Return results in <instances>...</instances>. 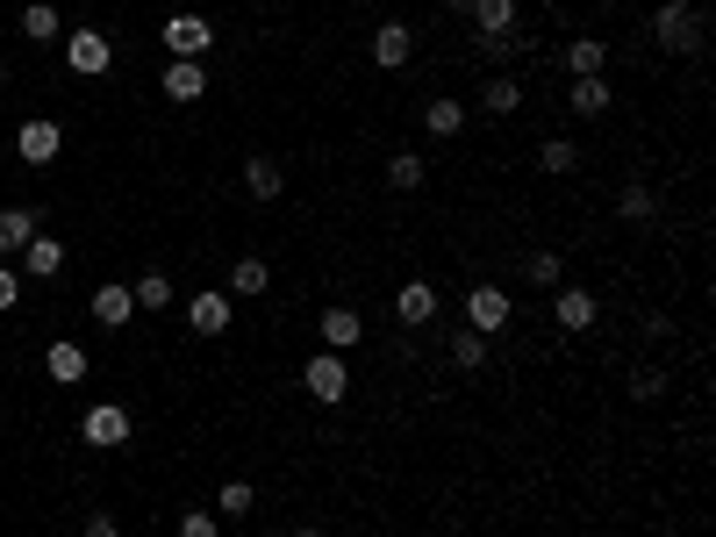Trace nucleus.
Segmentation results:
<instances>
[{"label":"nucleus","instance_id":"1","mask_svg":"<svg viewBox=\"0 0 716 537\" xmlns=\"http://www.w3.org/2000/svg\"><path fill=\"white\" fill-rule=\"evenodd\" d=\"M702 36H709V22L695 15V0H659V15H652V43L674 58H695Z\"/></svg>","mask_w":716,"mask_h":537},{"label":"nucleus","instance_id":"2","mask_svg":"<svg viewBox=\"0 0 716 537\" xmlns=\"http://www.w3.org/2000/svg\"><path fill=\"white\" fill-rule=\"evenodd\" d=\"M158 43H165L172 58H187V65H201V58L215 51V22H208V15H172L165 29H158Z\"/></svg>","mask_w":716,"mask_h":537},{"label":"nucleus","instance_id":"3","mask_svg":"<svg viewBox=\"0 0 716 537\" xmlns=\"http://www.w3.org/2000/svg\"><path fill=\"white\" fill-rule=\"evenodd\" d=\"M301 387H308V401H323V409H337V401L351 395V373H344V351H316V359L301 365Z\"/></svg>","mask_w":716,"mask_h":537},{"label":"nucleus","instance_id":"4","mask_svg":"<svg viewBox=\"0 0 716 537\" xmlns=\"http://www.w3.org/2000/svg\"><path fill=\"white\" fill-rule=\"evenodd\" d=\"M509 315H516V301L502 295L495 279H480L473 295H466V329H480V337H502V329H509Z\"/></svg>","mask_w":716,"mask_h":537},{"label":"nucleus","instance_id":"5","mask_svg":"<svg viewBox=\"0 0 716 537\" xmlns=\"http://www.w3.org/2000/svg\"><path fill=\"white\" fill-rule=\"evenodd\" d=\"M58 151H65V129H58L51 115H29V122L15 129V158H22V165H36V173H44Z\"/></svg>","mask_w":716,"mask_h":537},{"label":"nucleus","instance_id":"6","mask_svg":"<svg viewBox=\"0 0 716 537\" xmlns=\"http://www.w3.org/2000/svg\"><path fill=\"white\" fill-rule=\"evenodd\" d=\"M79 437H86V445H101V451L129 445V409H115V401H94V409L79 416Z\"/></svg>","mask_w":716,"mask_h":537},{"label":"nucleus","instance_id":"7","mask_svg":"<svg viewBox=\"0 0 716 537\" xmlns=\"http://www.w3.org/2000/svg\"><path fill=\"white\" fill-rule=\"evenodd\" d=\"M65 65L94 79V72H108V65H115V43H108L101 29H65Z\"/></svg>","mask_w":716,"mask_h":537},{"label":"nucleus","instance_id":"8","mask_svg":"<svg viewBox=\"0 0 716 537\" xmlns=\"http://www.w3.org/2000/svg\"><path fill=\"white\" fill-rule=\"evenodd\" d=\"M409 58H416V29H409V22H380V29H373V65L402 72Z\"/></svg>","mask_w":716,"mask_h":537},{"label":"nucleus","instance_id":"9","mask_svg":"<svg viewBox=\"0 0 716 537\" xmlns=\"http://www.w3.org/2000/svg\"><path fill=\"white\" fill-rule=\"evenodd\" d=\"M15 273H22V279H58V273H65V243L36 229V237L22 243V265H15Z\"/></svg>","mask_w":716,"mask_h":537},{"label":"nucleus","instance_id":"10","mask_svg":"<svg viewBox=\"0 0 716 537\" xmlns=\"http://www.w3.org/2000/svg\"><path fill=\"white\" fill-rule=\"evenodd\" d=\"M552 315H559V329H595V315H602V301L588 295V287H552Z\"/></svg>","mask_w":716,"mask_h":537},{"label":"nucleus","instance_id":"11","mask_svg":"<svg viewBox=\"0 0 716 537\" xmlns=\"http://www.w3.org/2000/svg\"><path fill=\"white\" fill-rule=\"evenodd\" d=\"M187 323H194V337H222V329H230V295H222V287L194 295L187 301Z\"/></svg>","mask_w":716,"mask_h":537},{"label":"nucleus","instance_id":"12","mask_svg":"<svg viewBox=\"0 0 716 537\" xmlns=\"http://www.w3.org/2000/svg\"><path fill=\"white\" fill-rule=\"evenodd\" d=\"M466 15H473L480 43H495V36H516V0H473Z\"/></svg>","mask_w":716,"mask_h":537},{"label":"nucleus","instance_id":"13","mask_svg":"<svg viewBox=\"0 0 716 537\" xmlns=\"http://www.w3.org/2000/svg\"><path fill=\"white\" fill-rule=\"evenodd\" d=\"M158 87H165V101H201V93H208V65H187V58H172Z\"/></svg>","mask_w":716,"mask_h":537},{"label":"nucleus","instance_id":"14","mask_svg":"<svg viewBox=\"0 0 716 537\" xmlns=\"http://www.w3.org/2000/svg\"><path fill=\"white\" fill-rule=\"evenodd\" d=\"M44 373H51L58 387H72V380H86V351L72 345V337H58V345H44Z\"/></svg>","mask_w":716,"mask_h":537},{"label":"nucleus","instance_id":"15","mask_svg":"<svg viewBox=\"0 0 716 537\" xmlns=\"http://www.w3.org/2000/svg\"><path fill=\"white\" fill-rule=\"evenodd\" d=\"M22 36H29V43H65V15H58L51 0H29V8H22Z\"/></svg>","mask_w":716,"mask_h":537},{"label":"nucleus","instance_id":"16","mask_svg":"<svg viewBox=\"0 0 716 537\" xmlns=\"http://www.w3.org/2000/svg\"><path fill=\"white\" fill-rule=\"evenodd\" d=\"M129 315H137V295H129V287H115V279H108V287H94V323L122 329Z\"/></svg>","mask_w":716,"mask_h":537},{"label":"nucleus","instance_id":"17","mask_svg":"<svg viewBox=\"0 0 716 537\" xmlns=\"http://www.w3.org/2000/svg\"><path fill=\"white\" fill-rule=\"evenodd\" d=\"M394 315H402L409 329H423L430 315H437V295H430V279H409V287L394 295Z\"/></svg>","mask_w":716,"mask_h":537},{"label":"nucleus","instance_id":"18","mask_svg":"<svg viewBox=\"0 0 716 537\" xmlns=\"http://www.w3.org/2000/svg\"><path fill=\"white\" fill-rule=\"evenodd\" d=\"M602 65H609V43H602V36H573V43H566V72H573V79H595Z\"/></svg>","mask_w":716,"mask_h":537},{"label":"nucleus","instance_id":"19","mask_svg":"<svg viewBox=\"0 0 716 537\" xmlns=\"http://www.w3.org/2000/svg\"><path fill=\"white\" fill-rule=\"evenodd\" d=\"M358 337H366L358 309H323V351H351Z\"/></svg>","mask_w":716,"mask_h":537},{"label":"nucleus","instance_id":"20","mask_svg":"<svg viewBox=\"0 0 716 537\" xmlns=\"http://www.w3.org/2000/svg\"><path fill=\"white\" fill-rule=\"evenodd\" d=\"M29 237H36V209H0V259H22Z\"/></svg>","mask_w":716,"mask_h":537},{"label":"nucleus","instance_id":"21","mask_svg":"<svg viewBox=\"0 0 716 537\" xmlns=\"http://www.w3.org/2000/svg\"><path fill=\"white\" fill-rule=\"evenodd\" d=\"M244 187H251L258 201H280V187H287V173H280V158H244Z\"/></svg>","mask_w":716,"mask_h":537},{"label":"nucleus","instance_id":"22","mask_svg":"<svg viewBox=\"0 0 716 537\" xmlns=\"http://www.w3.org/2000/svg\"><path fill=\"white\" fill-rule=\"evenodd\" d=\"M516 108H523V87H516L509 72H495V79L480 87V115H516Z\"/></svg>","mask_w":716,"mask_h":537},{"label":"nucleus","instance_id":"23","mask_svg":"<svg viewBox=\"0 0 716 537\" xmlns=\"http://www.w3.org/2000/svg\"><path fill=\"white\" fill-rule=\"evenodd\" d=\"M609 101H616L609 79L595 72V79H573V101H566V108H573V115H609Z\"/></svg>","mask_w":716,"mask_h":537},{"label":"nucleus","instance_id":"24","mask_svg":"<svg viewBox=\"0 0 716 537\" xmlns=\"http://www.w3.org/2000/svg\"><path fill=\"white\" fill-rule=\"evenodd\" d=\"M266 287H273V265H266V259H237V265H230V295H266Z\"/></svg>","mask_w":716,"mask_h":537},{"label":"nucleus","instance_id":"25","mask_svg":"<svg viewBox=\"0 0 716 537\" xmlns=\"http://www.w3.org/2000/svg\"><path fill=\"white\" fill-rule=\"evenodd\" d=\"M423 129H430V137H459V129H466V101H430Z\"/></svg>","mask_w":716,"mask_h":537},{"label":"nucleus","instance_id":"26","mask_svg":"<svg viewBox=\"0 0 716 537\" xmlns=\"http://www.w3.org/2000/svg\"><path fill=\"white\" fill-rule=\"evenodd\" d=\"M538 165H545L552 179L573 173V165H580V143H573V137H545V143H538Z\"/></svg>","mask_w":716,"mask_h":537},{"label":"nucleus","instance_id":"27","mask_svg":"<svg viewBox=\"0 0 716 537\" xmlns=\"http://www.w3.org/2000/svg\"><path fill=\"white\" fill-rule=\"evenodd\" d=\"M387 187L394 193H416V187H423V158H416V151H394L387 158Z\"/></svg>","mask_w":716,"mask_h":537},{"label":"nucleus","instance_id":"28","mask_svg":"<svg viewBox=\"0 0 716 537\" xmlns=\"http://www.w3.org/2000/svg\"><path fill=\"white\" fill-rule=\"evenodd\" d=\"M251 509H258L251 480H222V487H215V516H251Z\"/></svg>","mask_w":716,"mask_h":537},{"label":"nucleus","instance_id":"29","mask_svg":"<svg viewBox=\"0 0 716 537\" xmlns=\"http://www.w3.org/2000/svg\"><path fill=\"white\" fill-rule=\"evenodd\" d=\"M129 295H137V309H158V315H165V309H172V279H165V273H137V287H129Z\"/></svg>","mask_w":716,"mask_h":537},{"label":"nucleus","instance_id":"30","mask_svg":"<svg viewBox=\"0 0 716 537\" xmlns=\"http://www.w3.org/2000/svg\"><path fill=\"white\" fill-rule=\"evenodd\" d=\"M559 273H566L559 251H530V259H523V279H530V287H545V295L559 287Z\"/></svg>","mask_w":716,"mask_h":537},{"label":"nucleus","instance_id":"31","mask_svg":"<svg viewBox=\"0 0 716 537\" xmlns=\"http://www.w3.org/2000/svg\"><path fill=\"white\" fill-rule=\"evenodd\" d=\"M480 359H487V337H480V329H452V365H459V373H473Z\"/></svg>","mask_w":716,"mask_h":537},{"label":"nucleus","instance_id":"32","mask_svg":"<svg viewBox=\"0 0 716 537\" xmlns=\"http://www.w3.org/2000/svg\"><path fill=\"white\" fill-rule=\"evenodd\" d=\"M616 215L645 229V223H652V187H624V193H616Z\"/></svg>","mask_w":716,"mask_h":537},{"label":"nucleus","instance_id":"33","mask_svg":"<svg viewBox=\"0 0 716 537\" xmlns=\"http://www.w3.org/2000/svg\"><path fill=\"white\" fill-rule=\"evenodd\" d=\"M666 387H674V380H666L659 365H638V373H631V401H659Z\"/></svg>","mask_w":716,"mask_h":537},{"label":"nucleus","instance_id":"34","mask_svg":"<svg viewBox=\"0 0 716 537\" xmlns=\"http://www.w3.org/2000/svg\"><path fill=\"white\" fill-rule=\"evenodd\" d=\"M180 537H222L215 530V509H187V516H180Z\"/></svg>","mask_w":716,"mask_h":537},{"label":"nucleus","instance_id":"35","mask_svg":"<svg viewBox=\"0 0 716 537\" xmlns=\"http://www.w3.org/2000/svg\"><path fill=\"white\" fill-rule=\"evenodd\" d=\"M15 301H22V273H15V265H0V315L15 309Z\"/></svg>","mask_w":716,"mask_h":537},{"label":"nucleus","instance_id":"36","mask_svg":"<svg viewBox=\"0 0 716 537\" xmlns=\"http://www.w3.org/2000/svg\"><path fill=\"white\" fill-rule=\"evenodd\" d=\"M86 537H122V523H115V516L101 509V516H86Z\"/></svg>","mask_w":716,"mask_h":537},{"label":"nucleus","instance_id":"37","mask_svg":"<svg viewBox=\"0 0 716 537\" xmlns=\"http://www.w3.org/2000/svg\"><path fill=\"white\" fill-rule=\"evenodd\" d=\"M287 537H323V530H316V523H294V530Z\"/></svg>","mask_w":716,"mask_h":537},{"label":"nucleus","instance_id":"38","mask_svg":"<svg viewBox=\"0 0 716 537\" xmlns=\"http://www.w3.org/2000/svg\"><path fill=\"white\" fill-rule=\"evenodd\" d=\"M444 8H452V15H466V8H473V0H444Z\"/></svg>","mask_w":716,"mask_h":537},{"label":"nucleus","instance_id":"39","mask_svg":"<svg viewBox=\"0 0 716 537\" xmlns=\"http://www.w3.org/2000/svg\"><path fill=\"white\" fill-rule=\"evenodd\" d=\"M0 87H8V58H0Z\"/></svg>","mask_w":716,"mask_h":537},{"label":"nucleus","instance_id":"40","mask_svg":"<svg viewBox=\"0 0 716 537\" xmlns=\"http://www.w3.org/2000/svg\"><path fill=\"white\" fill-rule=\"evenodd\" d=\"M0 165H8V143H0Z\"/></svg>","mask_w":716,"mask_h":537}]
</instances>
